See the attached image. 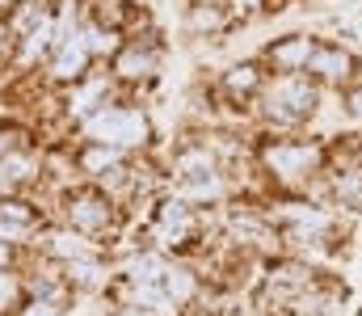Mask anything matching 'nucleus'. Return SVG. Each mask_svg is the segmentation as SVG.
<instances>
[{
	"label": "nucleus",
	"instance_id": "nucleus-25",
	"mask_svg": "<svg viewBox=\"0 0 362 316\" xmlns=\"http://www.w3.org/2000/svg\"><path fill=\"white\" fill-rule=\"evenodd\" d=\"M114 316H152V312H144V308H131V304H127V308H118Z\"/></svg>",
	"mask_w": 362,
	"mask_h": 316
},
{
	"label": "nucleus",
	"instance_id": "nucleus-8",
	"mask_svg": "<svg viewBox=\"0 0 362 316\" xmlns=\"http://www.w3.org/2000/svg\"><path fill=\"white\" fill-rule=\"evenodd\" d=\"M312 51H316L312 34H286V38H274L270 47H266V64H270L274 72H282V76H299L308 68Z\"/></svg>",
	"mask_w": 362,
	"mask_h": 316
},
{
	"label": "nucleus",
	"instance_id": "nucleus-12",
	"mask_svg": "<svg viewBox=\"0 0 362 316\" xmlns=\"http://www.w3.org/2000/svg\"><path fill=\"white\" fill-rule=\"evenodd\" d=\"M55 47H59V38H55V17L42 13V17L21 34V59L34 64V59H42V55H55Z\"/></svg>",
	"mask_w": 362,
	"mask_h": 316
},
{
	"label": "nucleus",
	"instance_id": "nucleus-19",
	"mask_svg": "<svg viewBox=\"0 0 362 316\" xmlns=\"http://www.w3.org/2000/svg\"><path fill=\"white\" fill-rule=\"evenodd\" d=\"M0 219H13V223H25V228H34L38 211L30 207V203H21V199H4V203H0Z\"/></svg>",
	"mask_w": 362,
	"mask_h": 316
},
{
	"label": "nucleus",
	"instance_id": "nucleus-13",
	"mask_svg": "<svg viewBox=\"0 0 362 316\" xmlns=\"http://www.w3.org/2000/svg\"><path fill=\"white\" fill-rule=\"evenodd\" d=\"M47 253L51 257H59V262H89L97 257V249L89 245V236H81V232H72V228H59V232H47Z\"/></svg>",
	"mask_w": 362,
	"mask_h": 316
},
{
	"label": "nucleus",
	"instance_id": "nucleus-17",
	"mask_svg": "<svg viewBox=\"0 0 362 316\" xmlns=\"http://www.w3.org/2000/svg\"><path fill=\"white\" fill-rule=\"evenodd\" d=\"M0 165L8 169V177H13L17 186H25L30 177H38V160H34L30 152H21V148H13V152H8V156L0 160Z\"/></svg>",
	"mask_w": 362,
	"mask_h": 316
},
{
	"label": "nucleus",
	"instance_id": "nucleus-21",
	"mask_svg": "<svg viewBox=\"0 0 362 316\" xmlns=\"http://www.w3.org/2000/svg\"><path fill=\"white\" fill-rule=\"evenodd\" d=\"M17 190H21V186H17V182L8 177V169L0 165V203H4V199H17Z\"/></svg>",
	"mask_w": 362,
	"mask_h": 316
},
{
	"label": "nucleus",
	"instance_id": "nucleus-4",
	"mask_svg": "<svg viewBox=\"0 0 362 316\" xmlns=\"http://www.w3.org/2000/svg\"><path fill=\"white\" fill-rule=\"evenodd\" d=\"M64 223L81 236H110L118 228V207L110 203V194L81 186L64 194Z\"/></svg>",
	"mask_w": 362,
	"mask_h": 316
},
{
	"label": "nucleus",
	"instance_id": "nucleus-11",
	"mask_svg": "<svg viewBox=\"0 0 362 316\" xmlns=\"http://www.w3.org/2000/svg\"><path fill=\"white\" fill-rule=\"evenodd\" d=\"M76 165L97 177V182H105V177H114V173H122L127 169V152H118V148H105V144H85L81 148V156H76Z\"/></svg>",
	"mask_w": 362,
	"mask_h": 316
},
{
	"label": "nucleus",
	"instance_id": "nucleus-6",
	"mask_svg": "<svg viewBox=\"0 0 362 316\" xmlns=\"http://www.w3.org/2000/svg\"><path fill=\"white\" fill-rule=\"evenodd\" d=\"M160 68V42L156 38H135L114 55V76L118 81H152Z\"/></svg>",
	"mask_w": 362,
	"mask_h": 316
},
{
	"label": "nucleus",
	"instance_id": "nucleus-15",
	"mask_svg": "<svg viewBox=\"0 0 362 316\" xmlns=\"http://www.w3.org/2000/svg\"><path fill=\"white\" fill-rule=\"evenodd\" d=\"M64 312H68V291L64 287H38L17 308V316H64Z\"/></svg>",
	"mask_w": 362,
	"mask_h": 316
},
{
	"label": "nucleus",
	"instance_id": "nucleus-10",
	"mask_svg": "<svg viewBox=\"0 0 362 316\" xmlns=\"http://www.w3.org/2000/svg\"><path fill=\"white\" fill-rule=\"evenodd\" d=\"M219 85H223V93H228L232 102H249V98L266 93V72H262V64L245 59V64H232Z\"/></svg>",
	"mask_w": 362,
	"mask_h": 316
},
{
	"label": "nucleus",
	"instance_id": "nucleus-23",
	"mask_svg": "<svg viewBox=\"0 0 362 316\" xmlns=\"http://www.w3.org/2000/svg\"><path fill=\"white\" fill-rule=\"evenodd\" d=\"M8 266H13V245L0 240V270H8Z\"/></svg>",
	"mask_w": 362,
	"mask_h": 316
},
{
	"label": "nucleus",
	"instance_id": "nucleus-24",
	"mask_svg": "<svg viewBox=\"0 0 362 316\" xmlns=\"http://www.w3.org/2000/svg\"><path fill=\"white\" fill-rule=\"evenodd\" d=\"M8 47H13V30L0 21V55H8Z\"/></svg>",
	"mask_w": 362,
	"mask_h": 316
},
{
	"label": "nucleus",
	"instance_id": "nucleus-5",
	"mask_svg": "<svg viewBox=\"0 0 362 316\" xmlns=\"http://www.w3.org/2000/svg\"><path fill=\"white\" fill-rule=\"evenodd\" d=\"M89 68H93V51L85 47V38L64 34L55 55H51V81L55 85H81V81H89Z\"/></svg>",
	"mask_w": 362,
	"mask_h": 316
},
{
	"label": "nucleus",
	"instance_id": "nucleus-22",
	"mask_svg": "<svg viewBox=\"0 0 362 316\" xmlns=\"http://www.w3.org/2000/svg\"><path fill=\"white\" fill-rule=\"evenodd\" d=\"M13 148H17V139H13V131H4V127H0V160H4V156H8Z\"/></svg>",
	"mask_w": 362,
	"mask_h": 316
},
{
	"label": "nucleus",
	"instance_id": "nucleus-9",
	"mask_svg": "<svg viewBox=\"0 0 362 316\" xmlns=\"http://www.w3.org/2000/svg\"><path fill=\"white\" fill-rule=\"evenodd\" d=\"M156 240L165 245H185L194 236V215H189V203L185 199H160L156 203V223H152Z\"/></svg>",
	"mask_w": 362,
	"mask_h": 316
},
{
	"label": "nucleus",
	"instance_id": "nucleus-14",
	"mask_svg": "<svg viewBox=\"0 0 362 316\" xmlns=\"http://www.w3.org/2000/svg\"><path fill=\"white\" fill-rule=\"evenodd\" d=\"M228 0H194L185 13V30L189 34H219L228 25Z\"/></svg>",
	"mask_w": 362,
	"mask_h": 316
},
{
	"label": "nucleus",
	"instance_id": "nucleus-2",
	"mask_svg": "<svg viewBox=\"0 0 362 316\" xmlns=\"http://www.w3.org/2000/svg\"><path fill=\"white\" fill-rule=\"evenodd\" d=\"M316 102H320V89L312 76H278L270 89L262 93V105H266V118L278 122V127H295V122H308L316 114Z\"/></svg>",
	"mask_w": 362,
	"mask_h": 316
},
{
	"label": "nucleus",
	"instance_id": "nucleus-1",
	"mask_svg": "<svg viewBox=\"0 0 362 316\" xmlns=\"http://www.w3.org/2000/svg\"><path fill=\"white\" fill-rule=\"evenodd\" d=\"M85 135L93 144L135 152V148H144L152 139V127H148V114L135 110V105H101L85 118Z\"/></svg>",
	"mask_w": 362,
	"mask_h": 316
},
{
	"label": "nucleus",
	"instance_id": "nucleus-16",
	"mask_svg": "<svg viewBox=\"0 0 362 316\" xmlns=\"http://www.w3.org/2000/svg\"><path fill=\"white\" fill-rule=\"evenodd\" d=\"M81 38H85V47H89L93 51V59H97V55H118V51H122V42H118V34H110V30H101V25H85V30H81Z\"/></svg>",
	"mask_w": 362,
	"mask_h": 316
},
{
	"label": "nucleus",
	"instance_id": "nucleus-26",
	"mask_svg": "<svg viewBox=\"0 0 362 316\" xmlns=\"http://www.w3.org/2000/svg\"><path fill=\"white\" fill-rule=\"evenodd\" d=\"M358 316H362V308H358Z\"/></svg>",
	"mask_w": 362,
	"mask_h": 316
},
{
	"label": "nucleus",
	"instance_id": "nucleus-20",
	"mask_svg": "<svg viewBox=\"0 0 362 316\" xmlns=\"http://www.w3.org/2000/svg\"><path fill=\"white\" fill-rule=\"evenodd\" d=\"M346 110H350V118L362 122V85H350L346 89Z\"/></svg>",
	"mask_w": 362,
	"mask_h": 316
},
{
	"label": "nucleus",
	"instance_id": "nucleus-3",
	"mask_svg": "<svg viewBox=\"0 0 362 316\" xmlns=\"http://www.w3.org/2000/svg\"><path fill=\"white\" fill-rule=\"evenodd\" d=\"M325 148L320 144H303V139H278L262 148V165L274 182H308L316 173H325Z\"/></svg>",
	"mask_w": 362,
	"mask_h": 316
},
{
	"label": "nucleus",
	"instance_id": "nucleus-18",
	"mask_svg": "<svg viewBox=\"0 0 362 316\" xmlns=\"http://www.w3.org/2000/svg\"><path fill=\"white\" fill-rule=\"evenodd\" d=\"M21 304H25V283H21V274L0 270V312H4V308H21Z\"/></svg>",
	"mask_w": 362,
	"mask_h": 316
},
{
	"label": "nucleus",
	"instance_id": "nucleus-7",
	"mask_svg": "<svg viewBox=\"0 0 362 316\" xmlns=\"http://www.w3.org/2000/svg\"><path fill=\"white\" fill-rule=\"evenodd\" d=\"M354 68H358V59L346 51V47H333V42H316V51H312V59H308V76L312 81H325V85H346L350 76H354Z\"/></svg>",
	"mask_w": 362,
	"mask_h": 316
}]
</instances>
